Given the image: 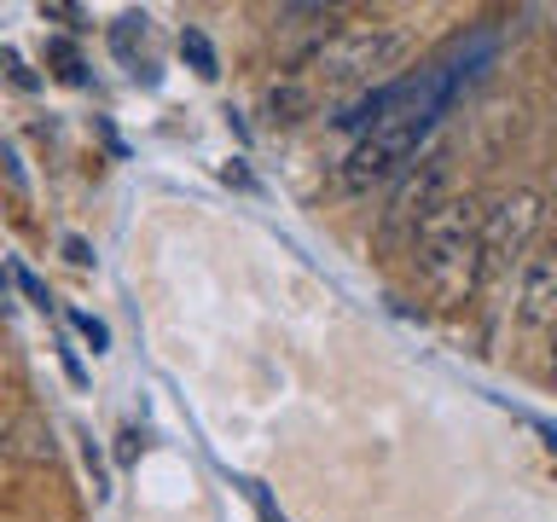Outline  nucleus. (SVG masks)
Here are the masks:
<instances>
[{
    "label": "nucleus",
    "instance_id": "1",
    "mask_svg": "<svg viewBox=\"0 0 557 522\" xmlns=\"http://www.w3.org/2000/svg\"><path fill=\"white\" fill-rule=\"evenodd\" d=\"M476 226H482V203L476 198H453V191L418 221L412 256H418V278H424L435 308H465L470 296L482 290Z\"/></svg>",
    "mask_w": 557,
    "mask_h": 522
},
{
    "label": "nucleus",
    "instance_id": "2",
    "mask_svg": "<svg viewBox=\"0 0 557 522\" xmlns=\"http://www.w3.org/2000/svg\"><path fill=\"white\" fill-rule=\"evenodd\" d=\"M442 94H447L442 76H424V87L395 82L389 111L360 134V146L348 151V163L337 174L343 191H372L377 181H395V174L418 157V139L430 134V122L442 116Z\"/></svg>",
    "mask_w": 557,
    "mask_h": 522
},
{
    "label": "nucleus",
    "instance_id": "3",
    "mask_svg": "<svg viewBox=\"0 0 557 522\" xmlns=\"http://www.w3.org/2000/svg\"><path fill=\"white\" fill-rule=\"evenodd\" d=\"M407 52H412V35L400 24H348L320 47V59L308 70L331 87V94H348V87H366V94H372V82L400 70Z\"/></svg>",
    "mask_w": 557,
    "mask_h": 522
},
{
    "label": "nucleus",
    "instance_id": "4",
    "mask_svg": "<svg viewBox=\"0 0 557 522\" xmlns=\"http://www.w3.org/2000/svg\"><path fill=\"white\" fill-rule=\"evenodd\" d=\"M546 226V198L534 186H517L505 191L494 209H482V226H476V250H482V285H494L505 268H517L529 256V244L540 238Z\"/></svg>",
    "mask_w": 557,
    "mask_h": 522
},
{
    "label": "nucleus",
    "instance_id": "5",
    "mask_svg": "<svg viewBox=\"0 0 557 522\" xmlns=\"http://www.w3.org/2000/svg\"><path fill=\"white\" fill-rule=\"evenodd\" d=\"M447 181H453V157H447V151L412 157V163L395 174L389 209H383V238H412L418 221H424L430 209L447 198Z\"/></svg>",
    "mask_w": 557,
    "mask_h": 522
},
{
    "label": "nucleus",
    "instance_id": "6",
    "mask_svg": "<svg viewBox=\"0 0 557 522\" xmlns=\"http://www.w3.org/2000/svg\"><path fill=\"white\" fill-rule=\"evenodd\" d=\"M522 325H540V331H557V256H540L529 261V273H522Z\"/></svg>",
    "mask_w": 557,
    "mask_h": 522
},
{
    "label": "nucleus",
    "instance_id": "7",
    "mask_svg": "<svg viewBox=\"0 0 557 522\" xmlns=\"http://www.w3.org/2000/svg\"><path fill=\"white\" fill-rule=\"evenodd\" d=\"M308 104H313V94H308L302 82H278L273 94H268V116H273V122H302Z\"/></svg>",
    "mask_w": 557,
    "mask_h": 522
},
{
    "label": "nucleus",
    "instance_id": "8",
    "mask_svg": "<svg viewBox=\"0 0 557 522\" xmlns=\"http://www.w3.org/2000/svg\"><path fill=\"white\" fill-rule=\"evenodd\" d=\"M12 452L17 459H52V430H41V418H24V424L12 430Z\"/></svg>",
    "mask_w": 557,
    "mask_h": 522
},
{
    "label": "nucleus",
    "instance_id": "9",
    "mask_svg": "<svg viewBox=\"0 0 557 522\" xmlns=\"http://www.w3.org/2000/svg\"><path fill=\"white\" fill-rule=\"evenodd\" d=\"M181 59L198 70L203 82H215V76H221V70H215V47L203 41V29H181Z\"/></svg>",
    "mask_w": 557,
    "mask_h": 522
},
{
    "label": "nucleus",
    "instance_id": "10",
    "mask_svg": "<svg viewBox=\"0 0 557 522\" xmlns=\"http://www.w3.org/2000/svg\"><path fill=\"white\" fill-rule=\"evenodd\" d=\"M70 320H76V331H82L87 343H94V355H104V348H111V331H104L94 313H70Z\"/></svg>",
    "mask_w": 557,
    "mask_h": 522
},
{
    "label": "nucleus",
    "instance_id": "11",
    "mask_svg": "<svg viewBox=\"0 0 557 522\" xmlns=\"http://www.w3.org/2000/svg\"><path fill=\"white\" fill-rule=\"evenodd\" d=\"M82 459H87V470H94V494H111V476H104V459H99L94 435H82Z\"/></svg>",
    "mask_w": 557,
    "mask_h": 522
},
{
    "label": "nucleus",
    "instance_id": "12",
    "mask_svg": "<svg viewBox=\"0 0 557 522\" xmlns=\"http://www.w3.org/2000/svg\"><path fill=\"white\" fill-rule=\"evenodd\" d=\"M52 64H59V76H64V82H87V76H82L76 47H64V41H59V47H52Z\"/></svg>",
    "mask_w": 557,
    "mask_h": 522
},
{
    "label": "nucleus",
    "instance_id": "13",
    "mask_svg": "<svg viewBox=\"0 0 557 522\" xmlns=\"http://www.w3.org/2000/svg\"><path fill=\"white\" fill-rule=\"evenodd\" d=\"M17 285H24V296H29L35 308H52V296H47V285H41L35 273H24V268H17Z\"/></svg>",
    "mask_w": 557,
    "mask_h": 522
},
{
    "label": "nucleus",
    "instance_id": "14",
    "mask_svg": "<svg viewBox=\"0 0 557 522\" xmlns=\"http://www.w3.org/2000/svg\"><path fill=\"white\" fill-rule=\"evenodd\" d=\"M0 64H7V76H12L17 87H24V94H29V87H35V76H29V70H24V59H17V52H0Z\"/></svg>",
    "mask_w": 557,
    "mask_h": 522
},
{
    "label": "nucleus",
    "instance_id": "15",
    "mask_svg": "<svg viewBox=\"0 0 557 522\" xmlns=\"http://www.w3.org/2000/svg\"><path fill=\"white\" fill-rule=\"evenodd\" d=\"M250 499H256V511H261V522H285V517L273 511V499H268V487H261V482H250Z\"/></svg>",
    "mask_w": 557,
    "mask_h": 522
},
{
    "label": "nucleus",
    "instance_id": "16",
    "mask_svg": "<svg viewBox=\"0 0 557 522\" xmlns=\"http://www.w3.org/2000/svg\"><path fill=\"white\" fill-rule=\"evenodd\" d=\"M64 256H70V261H76V268H87V261H94V250H87V244H82V238H64Z\"/></svg>",
    "mask_w": 557,
    "mask_h": 522
},
{
    "label": "nucleus",
    "instance_id": "17",
    "mask_svg": "<svg viewBox=\"0 0 557 522\" xmlns=\"http://www.w3.org/2000/svg\"><path fill=\"white\" fill-rule=\"evenodd\" d=\"M64 372H70V383H87V372H82V360H76V348H64Z\"/></svg>",
    "mask_w": 557,
    "mask_h": 522
},
{
    "label": "nucleus",
    "instance_id": "18",
    "mask_svg": "<svg viewBox=\"0 0 557 522\" xmlns=\"http://www.w3.org/2000/svg\"><path fill=\"white\" fill-rule=\"evenodd\" d=\"M546 377L557 383V331H552V348H546Z\"/></svg>",
    "mask_w": 557,
    "mask_h": 522
},
{
    "label": "nucleus",
    "instance_id": "19",
    "mask_svg": "<svg viewBox=\"0 0 557 522\" xmlns=\"http://www.w3.org/2000/svg\"><path fill=\"white\" fill-rule=\"evenodd\" d=\"M540 435H546V442H552V452H557V430H540Z\"/></svg>",
    "mask_w": 557,
    "mask_h": 522
}]
</instances>
